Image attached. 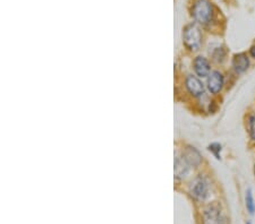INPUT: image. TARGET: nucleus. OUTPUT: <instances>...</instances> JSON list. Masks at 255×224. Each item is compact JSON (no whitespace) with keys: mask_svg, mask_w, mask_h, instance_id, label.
I'll use <instances>...</instances> for the list:
<instances>
[{"mask_svg":"<svg viewBox=\"0 0 255 224\" xmlns=\"http://www.w3.org/2000/svg\"><path fill=\"white\" fill-rule=\"evenodd\" d=\"M185 86L188 93L194 97H202L205 93V85L196 75H188L185 79Z\"/></svg>","mask_w":255,"mask_h":224,"instance_id":"obj_7","label":"nucleus"},{"mask_svg":"<svg viewBox=\"0 0 255 224\" xmlns=\"http://www.w3.org/2000/svg\"><path fill=\"white\" fill-rule=\"evenodd\" d=\"M208 149H209V152L217 158V160H220L221 150H223V146H221V144H219V143H217V142L211 143V144L208 146Z\"/></svg>","mask_w":255,"mask_h":224,"instance_id":"obj_14","label":"nucleus"},{"mask_svg":"<svg viewBox=\"0 0 255 224\" xmlns=\"http://www.w3.org/2000/svg\"><path fill=\"white\" fill-rule=\"evenodd\" d=\"M251 67V57L248 52H238L232 58V69L237 76L245 74Z\"/></svg>","mask_w":255,"mask_h":224,"instance_id":"obj_5","label":"nucleus"},{"mask_svg":"<svg viewBox=\"0 0 255 224\" xmlns=\"http://www.w3.org/2000/svg\"><path fill=\"white\" fill-rule=\"evenodd\" d=\"M202 224H227V218L219 202L209 203L202 212Z\"/></svg>","mask_w":255,"mask_h":224,"instance_id":"obj_4","label":"nucleus"},{"mask_svg":"<svg viewBox=\"0 0 255 224\" xmlns=\"http://www.w3.org/2000/svg\"><path fill=\"white\" fill-rule=\"evenodd\" d=\"M191 166L188 163L180 156H176L175 158V176L177 179H185L190 174Z\"/></svg>","mask_w":255,"mask_h":224,"instance_id":"obj_10","label":"nucleus"},{"mask_svg":"<svg viewBox=\"0 0 255 224\" xmlns=\"http://www.w3.org/2000/svg\"><path fill=\"white\" fill-rule=\"evenodd\" d=\"M226 55H227V52H226L225 48H223V47H218V48L215 49V50L212 51L211 58H212L213 61H215V63L221 64V63H224V61H225Z\"/></svg>","mask_w":255,"mask_h":224,"instance_id":"obj_13","label":"nucleus"},{"mask_svg":"<svg viewBox=\"0 0 255 224\" xmlns=\"http://www.w3.org/2000/svg\"><path fill=\"white\" fill-rule=\"evenodd\" d=\"M245 207H246V211H248V213L253 217L255 214V201H254L253 191L251 188L246 190L245 193Z\"/></svg>","mask_w":255,"mask_h":224,"instance_id":"obj_11","label":"nucleus"},{"mask_svg":"<svg viewBox=\"0 0 255 224\" xmlns=\"http://www.w3.org/2000/svg\"><path fill=\"white\" fill-rule=\"evenodd\" d=\"M225 86V76L220 71H212L207 78V88L210 94L218 95Z\"/></svg>","mask_w":255,"mask_h":224,"instance_id":"obj_6","label":"nucleus"},{"mask_svg":"<svg viewBox=\"0 0 255 224\" xmlns=\"http://www.w3.org/2000/svg\"><path fill=\"white\" fill-rule=\"evenodd\" d=\"M192 17L199 25H208L213 19V7L209 0H196L192 7Z\"/></svg>","mask_w":255,"mask_h":224,"instance_id":"obj_2","label":"nucleus"},{"mask_svg":"<svg viewBox=\"0 0 255 224\" xmlns=\"http://www.w3.org/2000/svg\"><path fill=\"white\" fill-rule=\"evenodd\" d=\"M190 194L195 202L204 203L210 197L209 179L203 174L196 176L190 185Z\"/></svg>","mask_w":255,"mask_h":224,"instance_id":"obj_3","label":"nucleus"},{"mask_svg":"<svg viewBox=\"0 0 255 224\" xmlns=\"http://www.w3.org/2000/svg\"><path fill=\"white\" fill-rule=\"evenodd\" d=\"M193 69L197 77L200 78H208L209 75L211 74V63L204 56H197L193 61Z\"/></svg>","mask_w":255,"mask_h":224,"instance_id":"obj_8","label":"nucleus"},{"mask_svg":"<svg viewBox=\"0 0 255 224\" xmlns=\"http://www.w3.org/2000/svg\"><path fill=\"white\" fill-rule=\"evenodd\" d=\"M202 32L199 24L191 23L184 27L183 30V42L184 46L192 52L199 51L202 46Z\"/></svg>","mask_w":255,"mask_h":224,"instance_id":"obj_1","label":"nucleus"},{"mask_svg":"<svg viewBox=\"0 0 255 224\" xmlns=\"http://www.w3.org/2000/svg\"><path fill=\"white\" fill-rule=\"evenodd\" d=\"M249 55H250L251 58L255 60V41L253 42L252 46H251L250 49H249Z\"/></svg>","mask_w":255,"mask_h":224,"instance_id":"obj_15","label":"nucleus"},{"mask_svg":"<svg viewBox=\"0 0 255 224\" xmlns=\"http://www.w3.org/2000/svg\"><path fill=\"white\" fill-rule=\"evenodd\" d=\"M253 174H254V179H255V164H254V168H253Z\"/></svg>","mask_w":255,"mask_h":224,"instance_id":"obj_16","label":"nucleus"},{"mask_svg":"<svg viewBox=\"0 0 255 224\" xmlns=\"http://www.w3.org/2000/svg\"><path fill=\"white\" fill-rule=\"evenodd\" d=\"M245 224H253L252 222H251V221H246V223Z\"/></svg>","mask_w":255,"mask_h":224,"instance_id":"obj_17","label":"nucleus"},{"mask_svg":"<svg viewBox=\"0 0 255 224\" xmlns=\"http://www.w3.org/2000/svg\"><path fill=\"white\" fill-rule=\"evenodd\" d=\"M246 132L250 140L255 143V113H250L246 118Z\"/></svg>","mask_w":255,"mask_h":224,"instance_id":"obj_12","label":"nucleus"},{"mask_svg":"<svg viewBox=\"0 0 255 224\" xmlns=\"http://www.w3.org/2000/svg\"><path fill=\"white\" fill-rule=\"evenodd\" d=\"M182 157L190 164L191 168H199L202 164L203 157L199 149H196L193 146H186L182 152Z\"/></svg>","mask_w":255,"mask_h":224,"instance_id":"obj_9","label":"nucleus"}]
</instances>
